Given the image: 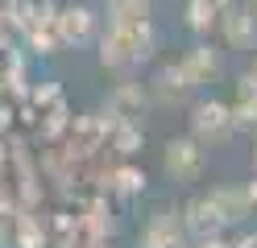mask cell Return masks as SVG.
I'll list each match as a JSON object with an SVG mask.
<instances>
[{
    "label": "cell",
    "instance_id": "1",
    "mask_svg": "<svg viewBox=\"0 0 257 248\" xmlns=\"http://www.w3.org/2000/svg\"><path fill=\"white\" fill-rule=\"evenodd\" d=\"M154 42L158 33L150 21H137V25H108V33L100 38V62L108 71H128V66L146 62L154 54Z\"/></svg>",
    "mask_w": 257,
    "mask_h": 248
},
{
    "label": "cell",
    "instance_id": "2",
    "mask_svg": "<svg viewBox=\"0 0 257 248\" xmlns=\"http://www.w3.org/2000/svg\"><path fill=\"white\" fill-rule=\"evenodd\" d=\"M236 132V120H232V108L220 104V99H199L195 112H191V137L199 145H220Z\"/></svg>",
    "mask_w": 257,
    "mask_h": 248
},
{
    "label": "cell",
    "instance_id": "3",
    "mask_svg": "<svg viewBox=\"0 0 257 248\" xmlns=\"http://www.w3.org/2000/svg\"><path fill=\"white\" fill-rule=\"evenodd\" d=\"M207 165V153L195 137H170L166 149H162V170L174 178V182H195Z\"/></svg>",
    "mask_w": 257,
    "mask_h": 248
},
{
    "label": "cell",
    "instance_id": "4",
    "mask_svg": "<svg viewBox=\"0 0 257 248\" xmlns=\"http://www.w3.org/2000/svg\"><path fill=\"white\" fill-rule=\"evenodd\" d=\"M137 248H187V227H183V219H179L174 211L158 207L150 219H146V227L137 231Z\"/></svg>",
    "mask_w": 257,
    "mask_h": 248
},
{
    "label": "cell",
    "instance_id": "5",
    "mask_svg": "<svg viewBox=\"0 0 257 248\" xmlns=\"http://www.w3.org/2000/svg\"><path fill=\"white\" fill-rule=\"evenodd\" d=\"M183 227H187V236H195V240H212V236H220V231L228 227L224 215H220V207H216V198H212V190L195 194L183 207Z\"/></svg>",
    "mask_w": 257,
    "mask_h": 248
},
{
    "label": "cell",
    "instance_id": "6",
    "mask_svg": "<svg viewBox=\"0 0 257 248\" xmlns=\"http://www.w3.org/2000/svg\"><path fill=\"white\" fill-rule=\"evenodd\" d=\"M54 29L62 46H87L95 33V13L87 5H67L62 13H54Z\"/></svg>",
    "mask_w": 257,
    "mask_h": 248
},
{
    "label": "cell",
    "instance_id": "7",
    "mask_svg": "<svg viewBox=\"0 0 257 248\" xmlns=\"http://www.w3.org/2000/svg\"><path fill=\"white\" fill-rule=\"evenodd\" d=\"M220 21H224V38H228V46L257 50V9L253 5H245V9L228 5V13H224Z\"/></svg>",
    "mask_w": 257,
    "mask_h": 248
},
{
    "label": "cell",
    "instance_id": "8",
    "mask_svg": "<svg viewBox=\"0 0 257 248\" xmlns=\"http://www.w3.org/2000/svg\"><path fill=\"white\" fill-rule=\"evenodd\" d=\"M179 71L187 75L191 87H199V83H212L220 75V50L212 46H195V50H187L183 62H179Z\"/></svg>",
    "mask_w": 257,
    "mask_h": 248
},
{
    "label": "cell",
    "instance_id": "9",
    "mask_svg": "<svg viewBox=\"0 0 257 248\" xmlns=\"http://www.w3.org/2000/svg\"><path fill=\"white\" fill-rule=\"evenodd\" d=\"M104 137H108L104 120H95V116H75V124H71V157H91L95 149L104 145Z\"/></svg>",
    "mask_w": 257,
    "mask_h": 248
},
{
    "label": "cell",
    "instance_id": "10",
    "mask_svg": "<svg viewBox=\"0 0 257 248\" xmlns=\"http://www.w3.org/2000/svg\"><path fill=\"white\" fill-rule=\"evenodd\" d=\"M228 5H232V0H191V5H187L191 33H212L220 25V17L228 13Z\"/></svg>",
    "mask_w": 257,
    "mask_h": 248
},
{
    "label": "cell",
    "instance_id": "11",
    "mask_svg": "<svg viewBox=\"0 0 257 248\" xmlns=\"http://www.w3.org/2000/svg\"><path fill=\"white\" fill-rule=\"evenodd\" d=\"M212 198H216V207L224 215V223H240L245 215H253V203H249L245 186H220V190H212Z\"/></svg>",
    "mask_w": 257,
    "mask_h": 248
},
{
    "label": "cell",
    "instance_id": "12",
    "mask_svg": "<svg viewBox=\"0 0 257 248\" xmlns=\"http://www.w3.org/2000/svg\"><path fill=\"white\" fill-rule=\"evenodd\" d=\"M187 91H191V83H187V75L179 71V62L158 71V79H154V95L162 99V104H183Z\"/></svg>",
    "mask_w": 257,
    "mask_h": 248
},
{
    "label": "cell",
    "instance_id": "13",
    "mask_svg": "<svg viewBox=\"0 0 257 248\" xmlns=\"http://www.w3.org/2000/svg\"><path fill=\"white\" fill-rule=\"evenodd\" d=\"M154 0H108V25H137L150 21Z\"/></svg>",
    "mask_w": 257,
    "mask_h": 248
},
{
    "label": "cell",
    "instance_id": "14",
    "mask_svg": "<svg viewBox=\"0 0 257 248\" xmlns=\"http://www.w3.org/2000/svg\"><path fill=\"white\" fill-rule=\"evenodd\" d=\"M108 178H112V182H108V190H112V194H120V198H137L141 190H146V174H141L137 165H120V170H112Z\"/></svg>",
    "mask_w": 257,
    "mask_h": 248
},
{
    "label": "cell",
    "instance_id": "15",
    "mask_svg": "<svg viewBox=\"0 0 257 248\" xmlns=\"http://www.w3.org/2000/svg\"><path fill=\"white\" fill-rule=\"evenodd\" d=\"M137 108H141V91L137 87H120L112 95V116H116V120H133Z\"/></svg>",
    "mask_w": 257,
    "mask_h": 248
},
{
    "label": "cell",
    "instance_id": "16",
    "mask_svg": "<svg viewBox=\"0 0 257 248\" xmlns=\"http://www.w3.org/2000/svg\"><path fill=\"white\" fill-rule=\"evenodd\" d=\"M17 244H21V248H42V227L29 219V215L17 219Z\"/></svg>",
    "mask_w": 257,
    "mask_h": 248
},
{
    "label": "cell",
    "instance_id": "17",
    "mask_svg": "<svg viewBox=\"0 0 257 248\" xmlns=\"http://www.w3.org/2000/svg\"><path fill=\"white\" fill-rule=\"evenodd\" d=\"M34 104H42V112H46V108H58V104H62V91L54 87V83H46V87L34 91Z\"/></svg>",
    "mask_w": 257,
    "mask_h": 248
},
{
    "label": "cell",
    "instance_id": "18",
    "mask_svg": "<svg viewBox=\"0 0 257 248\" xmlns=\"http://www.w3.org/2000/svg\"><path fill=\"white\" fill-rule=\"evenodd\" d=\"M195 248H232V244H224L220 236H212V240H195Z\"/></svg>",
    "mask_w": 257,
    "mask_h": 248
},
{
    "label": "cell",
    "instance_id": "19",
    "mask_svg": "<svg viewBox=\"0 0 257 248\" xmlns=\"http://www.w3.org/2000/svg\"><path fill=\"white\" fill-rule=\"evenodd\" d=\"M245 194H249V203H253V211H257V178H253L249 186H245Z\"/></svg>",
    "mask_w": 257,
    "mask_h": 248
},
{
    "label": "cell",
    "instance_id": "20",
    "mask_svg": "<svg viewBox=\"0 0 257 248\" xmlns=\"http://www.w3.org/2000/svg\"><path fill=\"white\" fill-rule=\"evenodd\" d=\"M253 165H257V149H253Z\"/></svg>",
    "mask_w": 257,
    "mask_h": 248
}]
</instances>
